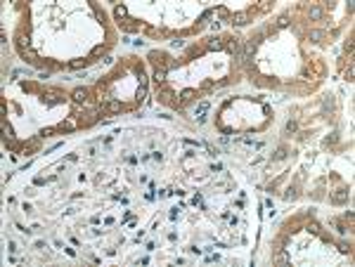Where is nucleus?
I'll return each mask as SVG.
<instances>
[{
    "label": "nucleus",
    "mask_w": 355,
    "mask_h": 267,
    "mask_svg": "<svg viewBox=\"0 0 355 267\" xmlns=\"http://www.w3.org/2000/svg\"><path fill=\"white\" fill-rule=\"evenodd\" d=\"M211 170H213V173H220V170H223V166H220V163H213V166H211Z\"/></svg>",
    "instance_id": "5701e85b"
},
{
    "label": "nucleus",
    "mask_w": 355,
    "mask_h": 267,
    "mask_svg": "<svg viewBox=\"0 0 355 267\" xmlns=\"http://www.w3.org/2000/svg\"><path fill=\"white\" fill-rule=\"evenodd\" d=\"M208 50H223V43H220L218 38H211V40H208Z\"/></svg>",
    "instance_id": "0eeeda50"
},
{
    "label": "nucleus",
    "mask_w": 355,
    "mask_h": 267,
    "mask_svg": "<svg viewBox=\"0 0 355 267\" xmlns=\"http://www.w3.org/2000/svg\"><path fill=\"white\" fill-rule=\"evenodd\" d=\"M192 203H194V206H201V208H204V199H201V194H197V196L192 199Z\"/></svg>",
    "instance_id": "f8f14e48"
},
{
    "label": "nucleus",
    "mask_w": 355,
    "mask_h": 267,
    "mask_svg": "<svg viewBox=\"0 0 355 267\" xmlns=\"http://www.w3.org/2000/svg\"><path fill=\"white\" fill-rule=\"evenodd\" d=\"M116 17H126V7H123V5L116 7Z\"/></svg>",
    "instance_id": "dca6fc26"
},
{
    "label": "nucleus",
    "mask_w": 355,
    "mask_h": 267,
    "mask_svg": "<svg viewBox=\"0 0 355 267\" xmlns=\"http://www.w3.org/2000/svg\"><path fill=\"white\" fill-rule=\"evenodd\" d=\"M71 97H74L76 102H85V99H88V90H85V87H76Z\"/></svg>",
    "instance_id": "20e7f679"
},
{
    "label": "nucleus",
    "mask_w": 355,
    "mask_h": 267,
    "mask_svg": "<svg viewBox=\"0 0 355 267\" xmlns=\"http://www.w3.org/2000/svg\"><path fill=\"white\" fill-rule=\"evenodd\" d=\"M145 95H147V85H140L137 87V102H145Z\"/></svg>",
    "instance_id": "1a4fd4ad"
},
{
    "label": "nucleus",
    "mask_w": 355,
    "mask_h": 267,
    "mask_svg": "<svg viewBox=\"0 0 355 267\" xmlns=\"http://www.w3.org/2000/svg\"><path fill=\"white\" fill-rule=\"evenodd\" d=\"M85 64H88L85 59H76V62H71V64H69V69H81V66H85Z\"/></svg>",
    "instance_id": "9b49d317"
},
{
    "label": "nucleus",
    "mask_w": 355,
    "mask_h": 267,
    "mask_svg": "<svg viewBox=\"0 0 355 267\" xmlns=\"http://www.w3.org/2000/svg\"><path fill=\"white\" fill-rule=\"evenodd\" d=\"M308 229H310V232H313V234H317V232H320V227H317V225H315V222H310V225H308Z\"/></svg>",
    "instance_id": "412c9836"
},
{
    "label": "nucleus",
    "mask_w": 355,
    "mask_h": 267,
    "mask_svg": "<svg viewBox=\"0 0 355 267\" xmlns=\"http://www.w3.org/2000/svg\"><path fill=\"white\" fill-rule=\"evenodd\" d=\"M246 21H248V14H246V12H237V14L232 17V24H237V26H244Z\"/></svg>",
    "instance_id": "7ed1b4c3"
},
{
    "label": "nucleus",
    "mask_w": 355,
    "mask_h": 267,
    "mask_svg": "<svg viewBox=\"0 0 355 267\" xmlns=\"http://www.w3.org/2000/svg\"><path fill=\"white\" fill-rule=\"evenodd\" d=\"M178 213H180V208H173V210H171V220H175V218H178Z\"/></svg>",
    "instance_id": "393cba45"
},
{
    "label": "nucleus",
    "mask_w": 355,
    "mask_h": 267,
    "mask_svg": "<svg viewBox=\"0 0 355 267\" xmlns=\"http://www.w3.org/2000/svg\"><path fill=\"white\" fill-rule=\"evenodd\" d=\"M294 130H296V123L289 121V123H287V132H294Z\"/></svg>",
    "instance_id": "aec40b11"
},
{
    "label": "nucleus",
    "mask_w": 355,
    "mask_h": 267,
    "mask_svg": "<svg viewBox=\"0 0 355 267\" xmlns=\"http://www.w3.org/2000/svg\"><path fill=\"white\" fill-rule=\"evenodd\" d=\"M47 135H52V128H43L40 130V137H47Z\"/></svg>",
    "instance_id": "4be33fe9"
},
{
    "label": "nucleus",
    "mask_w": 355,
    "mask_h": 267,
    "mask_svg": "<svg viewBox=\"0 0 355 267\" xmlns=\"http://www.w3.org/2000/svg\"><path fill=\"white\" fill-rule=\"evenodd\" d=\"M346 199H348V191H346V189H339V191L331 194V201H334V203H343Z\"/></svg>",
    "instance_id": "f03ea898"
},
{
    "label": "nucleus",
    "mask_w": 355,
    "mask_h": 267,
    "mask_svg": "<svg viewBox=\"0 0 355 267\" xmlns=\"http://www.w3.org/2000/svg\"><path fill=\"white\" fill-rule=\"evenodd\" d=\"M289 24V17H279V21H277V26L282 28V26H287Z\"/></svg>",
    "instance_id": "4468645a"
},
{
    "label": "nucleus",
    "mask_w": 355,
    "mask_h": 267,
    "mask_svg": "<svg viewBox=\"0 0 355 267\" xmlns=\"http://www.w3.org/2000/svg\"><path fill=\"white\" fill-rule=\"evenodd\" d=\"M192 95H194V92H192V90H185V92H182V97H180V99H182V102H187V99H189V97H192Z\"/></svg>",
    "instance_id": "f3484780"
},
{
    "label": "nucleus",
    "mask_w": 355,
    "mask_h": 267,
    "mask_svg": "<svg viewBox=\"0 0 355 267\" xmlns=\"http://www.w3.org/2000/svg\"><path fill=\"white\" fill-rule=\"evenodd\" d=\"M154 80H156V83H164V80H166V66H161V69L154 71Z\"/></svg>",
    "instance_id": "423d86ee"
},
{
    "label": "nucleus",
    "mask_w": 355,
    "mask_h": 267,
    "mask_svg": "<svg viewBox=\"0 0 355 267\" xmlns=\"http://www.w3.org/2000/svg\"><path fill=\"white\" fill-rule=\"evenodd\" d=\"M152 158H154V161H161L164 156H161V151H154V154H152Z\"/></svg>",
    "instance_id": "b1692460"
},
{
    "label": "nucleus",
    "mask_w": 355,
    "mask_h": 267,
    "mask_svg": "<svg viewBox=\"0 0 355 267\" xmlns=\"http://www.w3.org/2000/svg\"><path fill=\"white\" fill-rule=\"evenodd\" d=\"M102 50H104V47H102V45H95V47H93V52H90V55H93V57H95V55H100V52H102Z\"/></svg>",
    "instance_id": "6ab92c4d"
},
{
    "label": "nucleus",
    "mask_w": 355,
    "mask_h": 267,
    "mask_svg": "<svg viewBox=\"0 0 355 267\" xmlns=\"http://www.w3.org/2000/svg\"><path fill=\"white\" fill-rule=\"evenodd\" d=\"M310 17H313V19H322V10H320V7H310Z\"/></svg>",
    "instance_id": "9d476101"
},
{
    "label": "nucleus",
    "mask_w": 355,
    "mask_h": 267,
    "mask_svg": "<svg viewBox=\"0 0 355 267\" xmlns=\"http://www.w3.org/2000/svg\"><path fill=\"white\" fill-rule=\"evenodd\" d=\"M19 45H22V50L29 47V35H22V38H19Z\"/></svg>",
    "instance_id": "ddd939ff"
},
{
    "label": "nucleus",
    "mask_w": 355,
    "mask_h": 267,
    "mask_svg": "<svg viewBox=\"0 0 355 267\" xmlns=\"http://www.w3.org/2000/svg\"><path fill=\"white\" fill-rule=\"evenodd\" d=\"M310 38L313 40H320V38H322V31H310Z\"/></svg>",
    "instance_id": "2eb2a0df"
},
{
    "label": "nucleus",
    "mask_w": 355,
    "mask_h": 267,
    "mask_svg": "<svg viewBox=\"0 0 355 267\" xmlns=\"http://www.w3.org/2000/svg\"><path fill=\"white\" fill-rule=\"evenodd\" d=\"M7 246H10V253H17V251H19V246H17V243H14V241H10V243H7Z\"/></svg>",
    "instance_id": "a211bd4d"
},
{
    "label": "nucleus",
    "mask_w": 355,
    "mask_h": 267,
    "mask_svg": "<svg viewBox=\"0 0 355 267\" xmlns=\"http://www.w3.org/2000/svg\"><path fill=\"white\" fill-rule=\"evenodd\" d=\"M208 102H199V106H197V111H194V118H197V123H204L206 121V114H208Z\"/></svg>",
    "instance_id": "f257e3e1"
},
{
    "label": "nucleus",
    "mask_w": 355,
    "mask_h": 267,
    "mask_svg": "<svg viewBox=\"0 0 355 267\" xmlns=\"http://www.w3.org/2000/svg\"><path fill=\"white\" fill-rule=\"evenodd\" d=\"M227 50H230V52H239V43H237V38H230Z\"/></svg>",
    "instance_id": "6e6552de"
},
{
    "label": "nucleus",
    "mask_w": 355,
    "mask_h": 267,
    "mask_svg": "<svg viewBox=\"0 0 355 267\" xmlns=\"http://www.w3.org/2000/svg\"><path fill=\"white\" fill-rule=\"evenodd\" d=\"M104 111H109V114L121 111V102H106V104H104Z\"/></svg>",
    "instance_id": "39448f33"
}]
</instances>
